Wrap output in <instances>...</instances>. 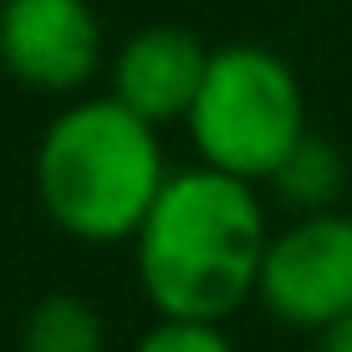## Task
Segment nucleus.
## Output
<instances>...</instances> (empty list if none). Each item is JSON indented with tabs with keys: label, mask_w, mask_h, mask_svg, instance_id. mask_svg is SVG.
I'll return each instance as SVG.
<instances>
[{
	"label": "nucleus",
	"mask_w": 352,
	"mask_h": 352,
	"mask_svg": "<svg viewBox=\"0 0 352 352\" xmlns=\"http://www.w3.org/2000/svg\"><path fill=\"white\" fill-rule=\"evenodd\" d=\"M265 245V210L250 179L204 164L164 179L133 235V265L159 317L225 322L256 296Z\"/></svg>",
	"instance_id": "f257e3e1"
},
{
	"label": "nucleus",
	"mask_w": 352,
	"mask_h": 352,
	"mask_svg": "<svg viewBox=\"0 0 352 352\" xmlns=\"http://www.w3.org/2000/svg\"><path fill=\"white\" fill-rule=\"evenodd\" d=\"M256 296L291 327H322L352 317V214L307 210L291 230L271 235Z\"/></svg>",
	"instance_id": "20e7f679"
},
{
	"label": "nucleus",
	"mask_w": 352,
	"mask_h": 352,
	"mask_svg": "<svg viewBox=\"0 0 352 352\" xmlns=\"http://www.w3.org/2000/svg\"><path fill=\"white\" fill-rule=\"evenodd\" d=\"M342 179H347V174H342L337 148L307 133V138L286 153V164L271 174V184L281 189L296 210H332V199L342 194Z\"/></svg>",
	"instance_id": "6e6552de"
},
{
	"label": "nucleus",
	"mask_w": 352,
	"mask_h": 352,
	"mask_svg": "<svg viewBox=\"0 0 352 352\" xmlns=\"http://www.w3.org/2000/svg\"><path fill=\"white\" fill-rule=\"evenodd\" d=\"M0 67L36 92H77L102 67V21L87 0H0Z\"/></svg>",
	"instance_id": "39448f33"
},
{
	"label": "nucleus",
	"mask_w": 352,
	"mask_h": 352,
	"mask_svg": "<svg viewBox=\"0 0 352 352\" xmlns=\"http://www.w3.org/2000/svg\"><path fill=\"white\" fill-rule=\"evenodd\" d=\"M189 133L204 164L240 179H271L307 138V97L276 52L256 41L220 46L189 107Z\"/></svg>",
	"instance_id": "7ed1b4c3"
},
{
	"label": "nucleus",
	"mask_w": 352,
	"mask_h": 352,
	"mask_svg": "<svg viewBox=\"0 0 352 352\" xmlns=\"http://www.w3.org/2000/svg\"><path fill=\"white\" fill-rule=\"evenodd\" d=\"M133 352H235V342L220 332V322H189V317H164L153 332L138 337Z\"/></svg>",
	"instance_id": "1a4fd4ad"
},
{
	"label": "nucleus",
	"mask_w": 352,
	"mask_h": 352,
	"mask_svg": "<svg viewBox=\"0 0 352 352\" xmlns=\"http://www.w3.org/2000/svg\"><path fill=\"white\" fill-rule=\"evenodd\" d=\"M168 179L159 133L123 97H82L36 143V194L77 240H133Z\"/></svg>",
	"instance_id": "f03ea898"
},
{
	"label": "nucleus",
	"mask_w": 352,
	"mask_h": 352,
	"mask_svg": "<svg viewBox=\"0 0 352 352\" xmlns=\"http://www.w3.org/2000/svg\"><path fill=\"white\" fill-rule=\"evenodd\" d=\"M311 352H337V347H327V342H322V347H311Z\"/></svg>",
	"instance_id": "9d476101"
},
{
	"label": "nucleus",
	"mask_w": 352,
	"mask_h": 352,
	"mask_svg": "<svg viewBox=\"0 0 352 352\" xmlns=\"http://www.w3.org/2000/svg\"><path fill=\"white\" fill-rule=\"evenodd\" d=\"M210 56L214 52H204V41L184 26H148L118 46L113 97H123L148 123L189 118L194 97L204 87V72H210Z\"/></svg>",
	"instance_id": "423d86ee"
},
{
	"label": "nucleus",
	"mask_w": 352,
	"mask_h": 352,
	"mask_svg": "<svg viewBox=\"0 0 352 352\" xmlns=\"http://www.w3.org/2000/svg\"><path fill=\"white\" fill-rule=\"evenodd\" d=\"M107 327L102 311L77 291H52L31 307L26 332H21V352H102Z\"/></svg>",
	"instance_id": "0eeeda50"
}]
</instances>
